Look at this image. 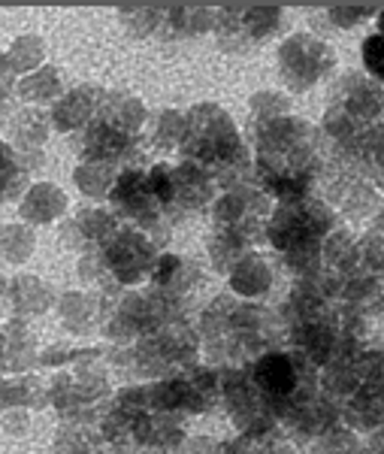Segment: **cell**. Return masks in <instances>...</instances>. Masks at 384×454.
I'll return each mask as SVG.
<instances>
[{"mask_svg":"<svg viewBox=\"0 0 384 454\" xmlns=\"http://www.w3.org/2000/svg\"><path fill=\"white\" fill-rule=\"evenodd\" d=\"M179 152L184 160L197 164L209 176L212 185L224 192L248 185V176L255 173L233 119L216 104H200L184 115Z\"/></svg>","mask_w":384,"mask_h":454,"instance_id":"6da1fadb","label":"cell"},{"mask_svg":"<svg viewBox=\"0 0 384 454\" xmlns=\"http://www.w3.org/2000/svg\"><path fill=\"white\" fill-rule=\"evenodd\" d=\"M333 209L312 194L300 203H278L270 212L267 239L272 248L282 252L287 267L302 279H315L317 263H321V246L327 233L333 231Z\"/></svg>","mask_w":384,"mask_h":454,"instance_id":"7a4b0ae2","label":"cell"},{"mask_svg":"<svg viewBox=\"0 0 384 454\" xmlns=\"http://www.w3.org/2000/svg\"><path fill=\"white\" fill-rule=\"evenodd\" d=\"M285 12L282 6L263 4H224L216 10V36L227 52H248V49L267 43L272 34L282 31Z\"/></svg>","mask_w":384,"mask_h":454,"instance_id":"3957f363","label":"cell"},{"mask_svg":"<svg viewBox=\"0 0 384 454\" xmlns=\"http://www.w3.org/2000/svg\"><path fill=\"white\" fill-rule=\"evenodd\" d=\"M270 212V197L261 188L242 185L218 197L212 207V218H216V231L233 233L251 248L267 239Z\"/></svg>","mask_w":384,"mask_h":454,"instance_id":"277c9868","label":"cell"},{"mask_svg":"<svg viewBox=\"0 0 384 454\" xmlns=\"http://www.w3.org/2000/svg\"><path fill=\"white\" fill-rule=\"evenodd\" d=\"M333 49L312 34L287 36L278 49V73L291 91H309L315 82H321L333 70Z\"/></svg>","mask_w":384,"mask_h":454,"instance_id":"5b68a950","label":"cell"},{"mask_svg":"<svg viewBox=\"0 0 384 454\" xmlns=\"http://www.w3.org/2000/svg\"><path fill=\"white\" fill-rule=\"evenodd\" d=\"M103 263H106L109 276L118 288L124 285H137L143 279H149L152 263L158 258V248L143 231H134V227H121L106 246L100 248Z\"/></svg>","mask_w":384,"mask_h":454,"instance_id":"8992f818","label":"cell"},{"mask_svg":"<svg viewBox=\"0 0 384 454\" xmlns=\"http://www.w3.org/2000/svg\"><path fill=\"white\" fill-rule=\"evenodd\" d=\"M70 145L79 155V164H82V160H94V164L118 167L121 160L137 164V158H139L137 137L121 134V130L109 128V124L100 119H91L82 130H76V134L70 137Z\"/></svg>","mask_w":384,"mask_h":454,"instance_id":"52a82bcc","label":"cell"},{"mask_svg":"<svg viewBox=\"0 0 384 454\" xmlns=\"http://www.w3.org/2000/svg\"><path fill=\"white\" fill-rule=\"evenodd\" d=\"M212 197H216V185L209 182L200 167L191 164V160H179L176 167H169V203L164 215L169 224L179 222L184 215H194L203 207H209Z\"/></svg>","mask_w":384,"mask_h":454,"instance_id":"ba28073f","label":"cell"},{"mask_svg":"<svg viewBox=\"0 0 384 454\" xmlns=\"http://www.w3.org/2000/svg\"><path fill=\"white\" fill-rule=\"evenodd\" d=\"M103 94L106 91H100L94 85H79L73 91H64L49 109V124L55 130H64V134H70V130L76 134V130H82L98 115Z\"/></svg>","mask_w":384,"mask_h":454,"instance_id":"9c48e42d","label":"cell"},{"mask_svg":"<svg viewBox=\"0 0 384 454\" xmlns=\"http://www.w3.org/2000/svg\"><path fill=\"white\" fill-rule=\"evenodd\" d=\"M345 421L357 430H375L384 424V379L379 382H364L349 397L345 406Z\"/></svg>","mask_w":384,"mask_h":454,"instance_id":"30bf717a","label":"cell"},{"mask_svg":"<svg viewBox=\"0 0 384 454\" xmlns=\"http://www.w3.org/2000/svg\"><path fill=\"white\" fill-rule=\"evenodd\" d=\"M67 209V197L58 185H51V182H36L25 192V197L19 200V212L25 222L31 224H49L55 222L61 212Z\"/></svg>","mask_w":384,"mask_h":454,"instance_id":"8fae6325","label":"cell"},{"mask_svg":"<svg viewBox=\"0 0 384 454\" xmlns=\"http://www.w3.org/2000/svg\"><path fill=\"white\" fill-rule=\"evenodd\" d=\"M94 119L106 121L109 128L121 130V134L137 137V130L143 128V121H145V109L134 98V94L109 91V94H103V104H100V109H98V115H94Z\"/></svg>","mask_w":384,"mask_h":454,"instance_id":"7c38bea8","label":"cell"},{"mask_svg":"<svg viewBox=\"0 0 384 454\" xmlns=\"http://www.w3.org/2000/svg\"><path fill=\"white\" fill-rule=\"evenodd\" d=\"M55 303V288L46 285L40 276H12L10 279V309L16 318L40 315Z\"/></svg>","mask_w":384,"mask_h":454,"instance_id":"4fadbf2b","label":"cell"},{"mask_svg":"<svg viewBox=\"0 0 384 454\" xmlns=\"http://www.w3.org/2000/svg\"><path fill=\"white\" fill-rule=\"evenodd\" d=\"M49 128H51L49 113H43V109H36V106L19 109V113L10 119V137H12L10 145L19 152V155H27V152L40 149V145L46 143Z\"/></svg>","mask_w":384,"mask_h":454,"instance_id":"5bb4252c","label":"cell"},{"mask_svg":"<svg viewBox=\"0 0 384 454\" xmlns=\"http://www.w3.org/2000/svg\"><path fill=\"white\" fill-rule=\"evenodd\" d=\"M0 340L6 348V361H10V372L21 376L25 370H31L36 364V342L34 333L27 331V325L21 318H12L0 327Z\"/></svg>","mask_w":384,"mask_h":454,"instance_id":"9a60e30c","label":"cell"},{"mask_svg":"<svg viewBox=\"0 0 384 454\" xmlns=\"http://www.w3.org/2000/svg\"><path fill=\"white\" fill-rule=\"evenodd\" d=\"M46 385L34 372H21V376L0 379V409H25V406H46Z\"/></svg>","mask_w":384,"mask_h":454,"instance_id":"2e32d148","label":"cell"},{"mask_svg":"<svg viewBox=\"0 0 384 454\" xmlns=\"http://www.w3.org/2000/svg\"><path fill=\"white\" fill-rule=\"evenodd\" d=\"M73 227H76V233L82 237L85 252H88V248H103V246H106L124 224L118 222V218L109 209L88 207V209L76 212V218H73Z\"/></svg>","mask_w":384,"mask_h":454,"instance_id":"e0dca14e","label":"cell"},{"mask_svg":"<svg viewBox=\"0 0 384 454\" xmlns=\"http://www.w3.org/2000/svg\"><path fill=\"white\" fill-rule=\"evenodd\" d=\"M58 315L73 333H88L100 321V303L98 297L70 291V294L58 297Z\"/></svg>","mask_w":384,"mask_h":454,"instance_id":"ac0fdd59","label":"cell"},{"mask_svg":"<svg viewBox=\"0 0 384 454\" xmlns=\"http://www.w3.org/2000/svg\"><path fill=\"white\" fill-rule=\"evenodd\" d=\"M27 167L21 164L19 152L6 140H0V203L21 200L27 192Z\"/></svg>","mask_w":384,"mask_h":454,"instance_id":"d6986e66","label":"cell"},{"mask_svg":"<svg viewBox=\"0 0 384 454\" xmlns=\"http://www.w3.org/2000/svg\"><path fill=\"white\" fill-rule=\"evenodd\" d=\"M16 94L27 104H49V100H58L64 94V85H61V73L49 64H43L40 70L27 73L25 79L16 85Z\"/></svg>","mask_w":384,"mask_h":454,"instance_id":"ffe728a7","label":"cell"},{"mask_svg":"<svg viewBox=\"0 0 384 454\" xmlns=\"http://www.w3.org/2000/svg\"><path fill=\"white\" fill-rule=\"evenodd\" d=\"M106 449L98 424H61L55 436V451L58 454H98Z\"/></svg>","mask_w":384,"mask_h":454,"instance_id":"44dd1931","label":"cell"},{"mask_svg":"<svg viewBox=\"0 0 384 454\" xmlns=\"http://www.w3.org/2000/svg\"><path fill=\"white\" fill-rule=\"evenodd\" d=\"M231 276H233V288L246 297H257L270 288V267H267V261L255 252H248L246 258L236 263L231 270Z\"/></svg>","mask_w":384,"mask_h":454,"instance_id":"7402d4cb","label":"cell"},{"mask_svg":"<svg viewBox=\"0 0 384 454\" xmlns=\"http://www.w3.org/2000/svg\"><path fill=\"white\" fill-rule=\"evenodd\" d=\"M36 237L27 224H6L0 227V258L10 263H25L34 254Z\"/></svg>","mask_w":384,"mask_h":454,"instance_id":"603a6c76","label":"cell"},{"mask_svg":"<svg viewBox=\"0 0 384 454\" xmlns=\"http://www.w3.org/2000/svg\"><path fill=\"white\" fill-rule=\"evenodd\" d=\"M43 58H46V46H43L40 36L27 34L19 36L16 43L6 52V64H10L12 73H34L43 67Z\"/></svg>","mask_w":384,"mask_h":454,"instance_id":"cb8c5ba5","label":"cell"},{"mask_svg":"<svg viewBox=\"0 0 384 454\" xmlns=\"http://www.w3.org/2000/svg\"><path fill=\"white\" fill-rule=\"evenodd\" d=\"M76 182L82 188V194L88 197H106L109 188H113L115 176H118V167L113 164H94V160H82L76 167Z\"/></svg>","mask_w":384,"mask_h":454,"instance_id":"d4e9b609","label":"cell"},{"mask_svg":"<svg viewBox=\"0 0 384 454\" xmlns=\"http://www.w3.org/2000/svg\"><path fill=\"white\" fill-rule=\"evenodd\" d=\"M161 4H124L118 6V19L134 36H154Z\"/></svg>","mask_w":384,"mask_h":454,"instance_id":"484cf974","label":"cell"},{"mask_svg":"<svg viewBox=\"0 0 384 454\" xmlns=\"http://www.w3.org/2000/svg\"><path fill=\"white\" fill-rule=\"evenodd\" d=\"M182 130H184V115L176 113V109H164L152 128V143L158 149H179Z\"/></svg>","mask_w":384,"mask_h":454,"instance_id":"4316f807","label":"cell"},{"mask_svg":"<svg viewBox=\"0 0 384 454\" xmlns=\"http://www.w3.org/2000/svg\"><path fill=\"white\" fill-rule=\"evenodd\" d=\"M360 55H364V67L369 70V76L375 82H384V10L379 12V31L366 36Z\"/></svg>","mask_w":384,"mask_h":454,"instance_id":"83f0119b","label":"cell"},{"mask_svg":"<svg viewBox=\"0 0 384 454\" xmlns=\"http://www.w3.org/2000/svg\"><path fill=\"white\" fill-rule=\"evenodd\" d=\"M369 12H372V6H333V10H330V16H333L336 25L351 27V25H357L360 19H366Z\"/></svg>","mask_w":384,"mask_h":454,"instance_id":"f1b7e54d","label":"cell"},{"mask_svg":"<svg viewBox=\"0 0 384 454\" xmlns=\"http://www.w3.org/2000/svg\"><path fill=\"white\" fill-rule=\"evenodd\" d=\"M188 449H191V454H218L221 445L216 442V439L200 436V439H194V442H188Z\"/></svg>","mask_w":384,"mask_h":454,"instance_id":"f546056e","label":"cell"},{"mask_svg":"<svg viewBox=\"0 0 384 454\" xmlns=\"http://www.w3.org/2000/svg\"><path fill=\"white\" fill-rule=\"evenodd\" d=\"M10 306V276L4 273V267H0V312Z\"/></svg>","mask_w":384,"mask_h":454,"instance_id":"4dcf8cb0","label":"cell"},{"mask_svg":"<svg viewBox=\"0 0 384 454\" xmlns=\"http://www.w3.org/2000/svg\"><path fill=\"white\" fill-rule=\"evenodd\" d=\"M10 372V361H6V348H4V340H0V376Z\"/></svg>","mask_w":384,"mask_h":454,"instance_id":"1f68e13d","label":"cell"},{"mask_svg":"<svg viewBox=\"0 0 384 454\" xmlns=\"http://www.w3.org/2000/svg\"><path fill=\"white\" fill-rule=\"evenodd\" d=\"M10 64H6V52H0V82H4V79H10Z\"/></svg>","mask_w":384,"mask_h":454,"instance_id":"d6a6232c","label":"cell"}]
</instances>
